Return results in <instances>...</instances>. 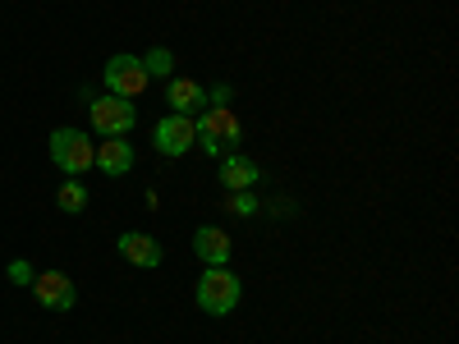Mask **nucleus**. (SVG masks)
<instances>
[{
  "label": "nucleus",
  "mask_w": 459,
  "mask_h": 344,
  "mask_svg": "<svg viewBox=\"0 0 459 344\" xmlns=\"http://www.w3.org/2000/svg\"><path fill=\"white\" fill-rule=\"evenodd\" d=\"M194 133H198V147L216 161L225 157V151H239V142H244V125L230 106H207L194 120Z\"/></svg>",
  "instance_id": "obj_1"
},
{
  "label": "nucleus",
  "mask_w": 459,
  "mask_h": 344,
  "mask_svg": "<svg viewBox=\"0 0 459 344\" xmlns=\"http://www.w3.org/2000/svg\"><path fill=\"white\" fill-rule=\"evenodd\" d=\"M239 294H244V285H239V276L230 271V266H207L194 298H198V308L207 317H225V313L239 308Z\"/></svg>",
  "instance_id": "obj_2"
},
{
  "label": "nucleus",
  "mask_w": 459,
  "mask_h": 344,
  "mask_svg": "<svg viewBox=\"0 0 459 344\" xmlns=\"http://www.w3.org/2000/svg\"><path fill=\"white\" fill-rule=\"evenodd\" d=\"M92 157H97V142L83 133V129H56L51 133V161L74 179V175H83L92 170Z\"/></svg>",
  "instance_id": "obj_3"
},
{
  "label": "nucleus",
  "mask_w": 459,
  "mask_h": 344,
  "mask_svg": "<svg viewBox=\"0 0 459 344\" xmlns=\"http://www.w3.org/2000/svg\"><path fill=\"white\" fill-rule=\"evenodd\" d=\"M101 79H106V92L110 97H125V101L143 97L147 83H152L147 69H143V56H110L106 69H101Z\"/></svg>",
  "instance_id": "obj_4"
},
{
  "label": "nucleus",
  "mask_w": 459,
  "mask_h": 344,
  "mask_svg": "<svg viewBox=\"0 0 459 344\" xmlns=\"http://www.w3.org/2000/svg\"><path fill=\"white\" fill-rule=\"evenodd\" d=\"M88 115H92V129L101 133V138H125L134 125H138V106L134 101H125V97H97L92 106H88Z\"/></svg>",
  "instance_id": "obj_5"
},
{
  "label": "nucleus",
  "mask_w": 459,
  "mask_h": 344,
  "mask_svg": "<svg viewBox=\"0 0 459 344\" xmlns=\"http://www.w3.org/2000/svg\"><path fill=\"white\" fill-rule=\"evenodd\" d=\"M28 289H32V298L42 303L47 313H69L74 303H79V289H74V280L65 271H37V280Z\"/></svg>",
  "instance_id": "obj_6"
},
{
  "label": "nucleus",
  "mask_w": 459,
  "mask_h": 344,
  "mask_svg": "<svg viewBox=\"0 0 459 344\" xmlns=\"http://www.w3.org/2000/svg\"><path fill=\"white\" fill-rule=\"evenodd\" d=\"M194 142H198V133H194V120H188V115H166V120L152 129V147H157L161 157H184Z\"/></svg>",
  "instance_id": "obj_7"
},
{
  "label": "nucleus",
  "mask_w": 459,
  "mask_h": 344,
  "mask_svg": "<svg viewBox=\"0 0 459 344\" xmlns=\"http://www.w3.org/2000/svg\"><path fill=\"white\" fill-rule=\"evenodd\" d=\"M134 142L129 138H101V147H97V157H92V166L101 170V175H110V179H120V175H129L134 170Z\"/></svg>",
  "instance_id": "obj_8"
},
{
  "label": "nucleus",
  "mask_w": 459,
  "mask_h": 344,
  "mask_svg": "<svg viewBox=\"0 0 459 344\" xmlns=\"http://www.w3.org/2000/svg\"><path fill=\"white\" fill-rule=\"evenodd\" d=\"M262 179L257 161H248L244 151H225L221 157V184H225V194H244V188H253Z\"/></svg>",
  "instance_id": "obj_9"
},
{
  "label": "nucleus",
  "mask_w": 459,
  "mask_h": 344,
  "mask_svg": "<svg viewBox=\"0 0 459 344\" xmlns=\"http://www.w3.org/2000/svg\"><path fill=\"white\" fill-rule=\"evenodd\" d=\"M120 257L143 266V271H152V266H161V244L152 239V235H138V229H129V235H120Z\"/></svg>",
  "instance_id": "obj_10"
},
{
  "label": "nucleus",
  "mask_w": 459,
  "mask_h": 344,
  "mask_svg": "<svg viewBox=\"0 0 459 344\" xmlns=\"http://www.w3.org/2000/svg\"><path fill=\"white\" fill-rule=\"evenodd\" d=\"M166 101H170V115H194V110H207V88L194 79H170Z\"/></svg>",
  "instance_id": "obj_11"
},
{
  "label": "nucleus",
  "mask_w": 459,
  "mask_h": 344,
  "mask_svg": "<svg viewBox=\"0 0 459 344\" xmlns=\"http://www.w3.org/2000/svg\"><path fill=\"white\" fill-rule=\"evenodd\" d=\"M194 253L207 262V266H225L230 262V235L221 225H198L194 229Z\"/></svg>",
  "instance_id": "obj_12"
},
{
  "label": "nucleus",
  "mask_w": 459,
  "mask_h": 344,
  "mask_svg": "<svg viewBox=\"0 0 459 344\" xmlns=\"http://www.w3.org/2000/svg\"><path fill=\"white\" fill-rule=\"evenodd\" d=\"M56 202H60L65 216L88 211V188H83V179H65V184H60V194H56Z\"/></svg>",
  "instance_id": "obj_13"
},
{
  "label": "nucleus",
  "mask_w": 459,
  "mask_h": 344,
  "mask_svg": "<svg viewBox=\"0 0 459 344\" xmlns=\"http://www.w3.org/2000/svg\"><path fill=\"white\" fill-rule=\"evenodd\" d=\"M143 69H147V79H175V56L166 47H152L143 56Z\"/></svg>",
  "instance_id": "obj_14"
},
{
  "label": "nucleus",
  "mask_w": 459,
  "mask_h": 344,
  "mask_svg": "<svg viewBox=\"0 0 459 344\" xmlns=\"http://www.w3.org/2000/svg\"><path fill=\"white\" fill-rule=\"evenodd\" d=\"M225 211H230V216H253V211H257V198L248 194V188H244V194H230V198H225Z\"/></svg>",
  "instance_id": "obj_15"
},
{
  "label": "nucleus",
  "mask_w": 459,
  "mask_h": 344,
  "mask_svg": "<svg viewBox=\"0 0 459 344\" xmlns=\"http://www.w3.org/2000/svg\"><path fill=\"white\" fill-rule=\"evenodd\" d=\"M10 280L28 289V285L37 280V266H32V262H23V257H14V262H10Z\"/></svg>",
  "instance_id": "obj_16"
},
{
  "label": "nucleus",
  "mask_w": 459,
  "mask_h": 344,
  "mask_svg": "<svg viewBox=\"0 0 459 344\" xmlns=\"http://www.w3.org/2000/svg\"><path fill=\"white\" fill-rule=\"evenodd\" d=\"M230 97H235V88H230V83H216V88L207 92V106H230Z\"/></svg>",
  "instance_id": "obj_17"
}]
</instances>
